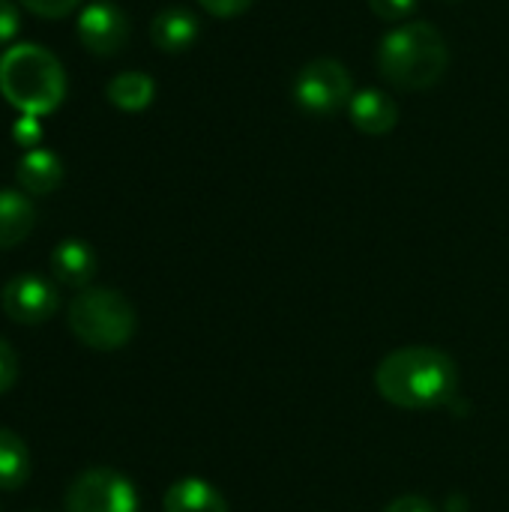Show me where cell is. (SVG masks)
<instances>
[{
    "instance_id": "cell-1",
    "label": "cell",
    "mask_w": 509,
    "mask_h": 512,
    "mask_svg": "<svg viewBox=\"0 0 509 512\" xmlns=\"http://www.w3.org/2000/svg\"><path fill=\"white\" fill-rule=\"evenodd\" d=\"M375 390L393 408L435 411L459 393V366L441 348L408 345L378 363Z\"/></svg>"
},
{
    "instance_id": "cell-2",
    "label": "cell",
    "mask_w": 509,
    "mask_h": 512,
    "mask_svg": "<svg viewBox=\"0 0 509 512\" xmlns=\"http://www.w3.org/2000/svg\"><path fill=\"white\" fill-rule=\"evenodd\" d=\"M447 66V39L429 21L396 24L378 45V69L399 90H429L447 75Z\"/></svg>"
},
{
    "instance_id": "cell-3",
    "label": "cell",
    "mask_w": 509,
    "mask_h": 512,
    "mask_svg": "<svg viewBox=\"0 0 509 512\" xmlns=\"http://www.w3.org/2000/svg\"><path fill=\"white\" fill-rule=\"evenodd\" d=\"M0 93L15 111L45 117L66 99L63 63L36 42L12 45L0 57Z\"/></svg>"
},
{
    "instance_id": "cell-4",
    "label": "cell",
    "mask_w": 509,
    "mask_h": 512,
    "mask_svg": "<svg viewBox=\"0 0 509 512\" xmlns=\"http://www.w3.org/2000/svg\"><path fill=\"white\" fill-rule=\"evenodd\" d=\"M72 336L93 351H120L138 330L135 306L114 288H84L66 309Z\"/></svg>"
},
{
    "instance_id": "cell-5",
    "label": "cell",
    "mask_w": 509,
    "mask_h": 512,
    "mask_svg": "<svg viewBox=\"0 0 509 512\" xmlns=\"http://www.w3.org/2000/svg\"><path fill=\"white\" fill-rule=\"evenodd\" d=\"M294 102L309 117H333L336 111L348 108L354 90V78L345 63L333 57L309 60L294 78Z\"/></svg>"
},
{
    "instance_id": "cell-6",
    "label": "cell",
    "mask_w": 509,
    "mask_h": 512,
    "mask_svg": "<svg viewBox=\"0 0 509 512\" xmlns=\"http://www.w3.org/2000/svg\"><path fill=\"white\" fill-rule=\"evenodd\" d=\"M66 512H138V492L129 477L111 468H90L66 489Z\"/></svg>"
},
{
    "instance_id": "cell-7",
    "label": "cell",
    "mask_w": 509,
    "mask_h": 512,
    "mask_svg": "<svg viewBox=\"0 0 509 512\" xmlns=\"http://www.w3.org/2000/svg\"><path fill=\"white\" fill-rule=\"evenodd\" d=\"M0 306H3L9 321L33 327V324H45L57 312L60 297H57V288L48 279H42L36 273H21V276L9 279L3 285Z\"/></svg>"
},
{
    "instance_id": "cell-8",
    "label": "cell",
    "mask_w": 509,
    "mask_h": 512,
    "mask_svg": "<svg viewBox=\"0 0 509 512\" xmlns=\"http://www.w3.org/2000/svg\"><path fill=\"white\" fill-rule=\"evenodd\" d=\"M78 39L96 57H111L129 42V18L114 3H90L78 15Z\"/></svg>"
},
{
    "instance_id": "cell-9",
    "label": "cell",
    "mask_w": 509,
    "mask_h": 512,
    "mask_svg": "<svg viewBox=\"0 0 509 512\" xmlns=\"http://www.w3.org/2000/svg\"><path fill=\"white\" fill-rule=\"evenodd\" d=\"M348 114H351V123L357 132L363 135H387L396 129L399 123V105L393 96H387L384 90L378 87H363L351 96L348 102Z\"/></svg>"
},
{
    "instance_id": "cell-10",
    "label": "cell",
    "mask_w": 509,
    "mask_h": 512,
    "mask_svg": "<svg viewBox=\"0 0 509 512\" xmlns=\"http://www.w3.org/2000/svg\"><path fill=\"white\" fill-rule=\"evenodd\" d=\"M198 33H201L198 18L183 6H168V9L156 12L150 21V42L165 54L189 51L195 45Z\"/></svg>"
},
{
    "instance_id": "cell-11",
    "label": "cell",
    "mask_w": 509,
    "mask_h": 512,
    "mask_svg": "<svg viewBox=\"0 0 509 512\" xmlns=\"http://www.w3.org/2000/svg\"><path fill=\"white\" fill-rule=\"evenodd\" d=\"M96 252L84 240H63L51 252V273L60 285L66 288H90L96 276Z\"/></svg>"
},
{
    "instance_id": "cell-12",
    "label": "cell",
    "mask_w": 509,
    "mask_h": 512,
    "mask_svg": "<svg viewBox=\"0 0 509 512\" xmlns=\"http://www.w3.org/2000/svg\"><path fill=\"white\" fill-rule=\"evenodd\" d=\"M162 510L165 512H228V501L225 495L207 483V480H198V477H186V480H177L165 498H162Z\"/></svg>"
},
{
    "instance_id": "cell-13",
    "label": "cell",
    "mask_w": 509,
    "mask_h": 512,
    "mask_svg": "<svg viewBox=\"0 0 509 512\" xmlns=\"http://www.w3.org/2000/svg\"><path fill=\"white\" fill-rule=\"evenodd\" d=\"M18 186L30 195H51L63 183V159L54 150H30L18 162Z\"/></svg>"
},
{
    "instance_id": "cell-14",
    "label": "cell",
    "mask_w": 509,
    "mask_h": 512,
    "mask_svg": "<svg viewBox=\"0 0 509 512\" xmlns=\"http://www.w3.org/2000/svg\"><path fill=\"white\" fill-rule=\"evenodd\" d=\"M36 225V207L24 192L0 189V249H12L30 237Z\"/></svg>"
},
{
    "instance_id": "cell-15",
    "label": "cell",
    "mask_w": 509,
    "mask_h": 512,
    "mask_svg": "<svg viewBox=\"0 0 509 512\" xmlns=\"http://www.w3.org/2000/svg\"><path fill=\"white\" fill-rule=\"evenodd\" d=\"M105 96H108V102H111L114 108L135 114V111H144V108L153 102V96H156V81H153L147 72H138V69L120 72V75H114V78L108 81Z\"/></svg>"
},
{
    "instance_id": "cell-16",
    "label": "cell",
    "mask_w": 509,
    "mask_h": 512,
    "mask_svg": "<svg viewBox=\"0 0 509 512\" xmlns=\"http://www.w3.org/2000/svg\"><path fill=\"white\" fill-rule=\"evenodd\" d=\"M30 480V450L27 444L9 432L0 429V492H15Z\"/></svg>"
},
{
    "instance_id": "cell-17",
    "label": "cell",
    "mask_w": 509,
    "mask_h": 512,
    "mask_svg": "<svg viewBox=\"0 0 509 512\" xmlns=\"http://www.w3.org/2000/svg\"><path fill=\"white\" fill-rule=\"evenodd\" d=\"M372 15L390 24H405L417 12V0H366Z\"/></svg>"
},
{
    "instance_id": "cell-18",
    "label": "cell",
    "mask_w": 509,
    "mask_h": 512,
    "mask_svg": "<svg viewBox=\"0 0 509 512\" xmlns=\"http://www.w3.org/2000/svg\"><path fill=\"white\" fill-rule=\"evenodd\" d=\"M15 3H21L27 12H33V15H39V18H63V15H69L81 0H15Z\"/></svg>"
},
{
    "instance_id": "cell-19",
    "label": "cell",
    "mask_w": 509,
    "mask_h": 512,
    "mask_svg": "<svg viewBox=\"0 0 509 512\" xmlns=\"http://www.w3.org/2000/svg\"><path fill=\"white\" fill-rule=\"evenodd\" d=\"M42 135H45V129H42L39 117L21 114V117L12 123V138H15V144H21V147H36V144L42 141Z\"/></svg>"
},
{
    "instance_id": "cell-20",
    "label": "cell",
    "mask_w": 509,
    "mask_h": 512,
    "mask_svg": "<svg viewBox=\"0 0 509 512\" xmlns=\"http://www.w3.org/2000/svg\"><path fill=\"white\" fill-rule=\"evenodd\" d=\"M255 0H198V6L213 18H237L243 15Z\"/></svg>"
},
{
    "instance_id": "cell-21",
    "label": "cell",
    "mask_w": 509,
    "mask_h": 512,
    "mask_svg": "<svg viewBox=\"0 0 509 512\" xmlns=\"http://www.w3.org/2000/svg\"><path fill=\"white\" fill-rule=\"evenodd\" d=\"M21 30V15L15 0H0V45H9Z\"/></svg>"
},
{
    "instance_id": "cell-22",
    "label": "cell",
    "mask_w": 509,
    "mask_h": 512,
    "mask_svg": "<svg viewBox=\"0 0 509 512\" xmlns=\"http://www.w3.org/2000/svg\"><path fill=\"white\" fill-rule=\"evenodd\" d=\"M15 378H18V354L6 339H0V396L15 384Z\"/></svg>"
},
{
    "instance_id": "cell-23",
    "label": "cell",
    "mask_w": 509,
    "mask_h": 512,
    "mask_svg": "<svg viewBox=\"0 0 509 512\" xmlns=\"http://www.w3.org/2000/svg\"><path fill=\"white\" fill-rule=\"evenodd\" d=\"M384 512H435V507L426 498H420V495H402L393 504H387Z\"/></svg>"
}]
</instances>
